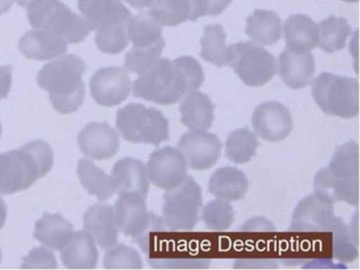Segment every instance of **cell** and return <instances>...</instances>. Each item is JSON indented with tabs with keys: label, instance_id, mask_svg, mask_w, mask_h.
Segmentation results:
<instances>
[{
	"label": "cell",
	"instance_id": "1",
	"mask_svg": "<svg viewBox=\"0 0 360 270\" xmlns=\"http://www.w3.org/2000/svg\"><path fill=\"white\" fill-rule=\"evenodd\" d=\"M53 166V152L48 143L37 141L20 150L0 154V194L28 189Z\"/></svg>",
	"mask_w": 360,
	"mask_h": 270
},
{
	"label": "cell",
	"instance_id": "2",
	"mask_svg": "<svg viewBox=\"0 0 360 270\" xmlns=\"http://www.w3.org/2000/svg\"><path fill=\"white\" fill-rule=\"evenodd\" d=\"M27 8L29 23L34 29L50 32L67 44H79L91 32L86 19L60 0H34Z\"/></svg>",
	"mask_w": 360,
	"mask_h": 270
},
{
	"label": "cell",
	"instance_id": "3",
	"mask_svg": "<svg viewBox=\"0 0 360 270\" xmlns=\"http://www.w3.org/2000/svg\"><path fill=\"white\" fill-rule=\"evenodd\" d=\"M187 92L188 88L184 77L169 58H160L132 84L134 97L158 105H174Z\"/></svg>",
	"mask_w": 360,
	"mask_h": 270
},
{
	"label": "cell",
	"instance_id": "4",
	"mask_svg": "<svg viewBox=\"0 0 360 270\" xmlns=\"http://www.w3.org/2000/svg\"><path fill=\"white\" fill-rule=\"evenodd\" d=\"M311 94L328 115L353 118L359 113V84L356 78L324 72L311 82Z\"/></svg>",
	"mask_w": 360,
	"mask_h": 270
},
{
	"label": "cell",
	"instance_id": "5",
	"mask_svg": "<svg viewBox=\"0 0 360 270\" xmlns=\"http://www.w3.org/2000/svg\"><path fill=\"white\" fill-rule=\"evenodd\" d=\"M117 128L120 134L134 143L159 146L169 139L167 118L155 108L142 103H129L117 112Z\"/></svg>",
	"mask_w": 360,
	"mask_h": 270
},
{
	"label": "cell",
	"instance_id": "6",
	"mask_svg": "<svg viewBox=\"0 0 360 270\" xmlns=\"http://www.w3.org/2000/svg\"><path fill=\"white\" fill-rule=\"evenodd\" d=\"M202 191L197 181L187 175L178 187L167 190L164 195V229L169 231H191L199 221Z\"/></svg>",
	"mask_w": 360,
	"mask_h": 270
},
{
	"label": "cell",
	"instance_id": "7",
	"mask_svg": "<svg viewBox=\"0 0 360 270\" xmlns=\"http://www.w3.org/2000/svg\"><path fill=\"white\" fill-rule=\"evenodd\" d=\"M227 65L244 84L250 86H264L277 73L275 56L254 42L231 44Z\"/></svg>",
	"mask_w": 360,
	"mask_h": 270
},
{
	"label": "cell",
	"instance_id": "8",
	"mask_svg": "<svg viewBox=\"0 0 360 270\" xmlns=\"http://www.w3.org/2000/svg\"><path fill=\"white\" fill-rule=\"evenodd\" d=\"M86 63L81 57L66 55L41 68L37 82L50 95L70 94L83 86Z\"/></svg>",
	"mask_w": 360,
	"mask_h": 270
},
{
	"label": "cell",
	"instance_id": "9",
	"mask_svg": "<svg viewBox=\"0 0 360 270\" xmlns=\"http://www.w3.org/2000/svg\"><path fill=\"white\" fill-rule=\"evenodd\" d=\"M146 169L149 181L167 191L184 181L188 166L178 148L165 147L151 154Z\"/></svg>",
	"mask_w": 360,
	"mask_h": 270
},
{
	"label": "cell",
	"instance_id": "10",
	"mask_svg": "<svg viewBox=\"0 0 360 270\" xmlns=\"http://www.w3.org/2000/svg\"><path fill=\"white\" fill-rule=\"evenodd\" d=\"M178 149L193 170H206L217 164L221 155L222 143L214 133L191 130L178 143Z\"/></svg>",
	"mask_w": 360,
	"mask_h": 270
},
{
	"label": "cell",
	"instance_id": "11",
	"mask_svg": "<svg viewBox=\"0 0 360 270\" xmlns=\"http://www.w3.org/2000/svg\"><path fill=\"white\" fill-rule=\"evenodd\" d=\"M334 219V204L314 192L297 205L290 230L295 232L330 231Z\"/></svg>",
	"mask_w": 360,
	"mask_h": 270
},
{
	"label": "cell",
	"instance_id": "12",
	"mask_svg": "<svg viewBox=\"0 0 360 270\" xmlns=\"http://www.w3.org/2000/svg\"><path fill=\"white\" fill-rule=\"evenodd\" d=\"M132 84L126 70L119 67L102 68L90 82L92 97L98 105L115 107L128 98Z\"/></svg>",
	"mask_w": 360,
	"mask_h": 270
},
{
	"label": "cell",
	"instance_id": "13",
	"mask_svg": "<svg viewBox=\"0 0 360 270\" xmlns=\"http://www.w3.org/2000/svg\"><path fill=\"white\" fill-rule=\"evenodd\" d=\"M255 134L267 141L286 139L292 130V118L285 105L279 101H266L252 114Z\"/></svg>",
	"mask_w": 360,
	"mask_h": 270
},
{
	"label": "cell",
	"instance_id": "14",
	"mask_svg": "<svg viewBox=\"0 0 360 270\" xmlns=\"http://www.w3.org/2000/svg\"><path fill=\"white\" fill-rule=\"evenodd\" d=\"M82 152L92 160H107L117 154L119 134L106 122H92L79 135Z\"/></svg>",
	"mask_w": 360,
	"mask_h": 270
},
{
	"label": "cell",
	"instance_id": "15",
	"mask_svg": "<svg viewBox=\"0 0 360 270\" xmlns=\"http://www.w3.org/2000/svg\"><path fill=\"white\" fill-rule=\"evenodd\" d=\"M79 8L91 31L127 25L131 13L120 0H79Z\"/></svg>",
	"mask_w": 360,
	"mask_h": 270
},
{
	"label": "cell",
	"instance_id": "16",
	"mask_svg": "<svg viewBox=\"0 0 360 270\" xmlns=\"http://www.w3.org/2000/svg\"><path fill=\"white\" fill-rule=\"evenodd\" d=\"M115 215L119 230L134 238L148 225L150 212L147 210L146 198L136 193L120 194Z\"/></svg>",
	"mask_w": 360,
	"mask_h": 270
},
{
	"label": "cell",
	"instance_id": "17",
	"mask_svg": "<svg viewBox=\"0 0 360 270\" xmlns=\"http://www.w3.org/2000/svg\"><path fill=\"white\" fill-rule=\"evenodd\" d=\"M277 71L286 86L292 89L305 88L313 80L315 58L311 52H295L286 48L280 54Z\"/></svg>",
	"mask_w": 360,
	"mask_h": 270
},
{
	"label": "cell",
	"instance_id": "18",
	"mask_svg": "<svg viewBox=\"0 0 360 270\" xmlns=\"http://www.w3.org/2000/svg\"><path fill=\"white\" fill-rule=\"evenodd\" d=\"M84 226L94 242L103 249L115 246L119 236V228L115 221V209L108 204L100 202L88 209L84 215Z\"/></svg>",
	"mask_w": 360,
	"mask_h": 270
},
{
	"label": "cell",
	"instance_id": "19",
	"mask_svg": "<svg viewBox=\"0 0 360 270\" xmlns=\"http://www.w3.org/2000/svg\"><path fill=\"white\" fill-rule=\"evenodd\" d=\"M115 192L120 194L136 193L147 198L149 179L146 166L140 160L126 158L119 160L111 172Z\"/></svg>",
	"mask_w": 360,
	"mask_h": 270
},
{
	"label": "cell",
	"instance_id": "20",
	"mask_svg": "<svg viewBox=\"0 0 360 270\" xmlns=\"http://www.w3.org/2000/svg\"><path fill=\"white\" fill-rule=\"evenodd\" d=\"M18 48L27 58L49 60L66 53L67 42L50 32L34 29L24 34Z\"/></svg>",
	"mask_w": 360,
	"mask_h": 270
},
{
	"label": "cell",
	"instance_id": "21",
	"mask_svg": "<svg viewBox=\"0 0 360 270\" xmlns=\"http://www.w3.org/2000/svg\"><path fill=\"white\" fill-rule=\"evenodd\" d=\"M181 122L189 130L208 131L214 120V105L200 91H189L180 101Z\"/></svg>",
	"mask_w": 360,
	"mask_h": 270
},
{
	"label": "cell",
	"instance_id": "22",
	"mask_svg": "<svg viewBox=\"0 0 360 270\" xmlns=\"http://www.w3.org/2000/svg\"><path fill=\"white\" fill-rule=\"evenodd\" d=\"M315 193L333 204L345 202L357 207L359 204V179H337L330 174L328 168H323L316 174Z\"/></svg>",
	"mask_w": 360,
	"mask_h": 270
},
{
	"label": "cell",
	"instance_id": "23",
	"mask_svg": "<svg viewBox=\"0 0 360 270\" xmlns=\"http://www.w3.org/2000/svg\"><path fill=\"white\" fill-rule=\"evenodd\" d=\"M286 48L299 53H309L318 44V25L307 15L288 17L282 29Z\"/></svg>",
	"mask_w": 360,
	"mask_h": 270
},
{
	"label": "cell",
	"instance_id": "24",
	"mask_svg": "<svg viewBox=\"0 0 360 270\" xmlns=\"http://www.w3.org/2000/svg\"><path fill=\"white\" fill-rule=\"evenodd\" d=\"M65 266L71 269H92L98 259L94 238L86 230L75 232L70 242L62 249Z\"/></svg>",
	"mask_w": 360,
	"mask_h": 270
},
{
	"label": "cell",
	"instance_id": "25",
	"mask_svg": "<svg viewBox=\"0 0 360 270\" xmlns=\"http://www.w3.org/2000/svg\"><path fill=\"white\" fill-rule=\"evenodd\" d=\"M248 190V179L239 169L223 167L212 174L208 191L220 200L226 202L239 200L245 196Z\"/></svg>",
	"mask_w": 360,
	"mask_h": 270
},
{
	"label": "cell",
	"instance_id": "26",
	"mask_svg": "<svg viewBox=\"0 0 360 270\" xmlns=\"http://www.w3.org/2000/svg\"><path fill=\"white\" fill-rule=\"evenodd\" d=\"M282 20L271 11L256 10L246 20V35L259 46H273L282 37Z\"/></svg>",
	"mask_w": 360,
	"mask_h": 270
},
{
	"label": "cell",
	"instance_id": "27",
	"mask_svg": "<svg viewBox=\"0 0 360 270\" xmlns=\"http://www.w3.org/2000/svg\"><path fill=\"white\" fill-rule=\"evenodd\" d=\"M73 233V226L62 215L46 213L35 226L34 238L50 248L62 250Z\"/></svg>",
	"mask_w": 360,
	"mask_h": 270
},
{
	"label": "cell",
	"instance_id": "28",
	"mask_svg": "<svg viewBox=\"0 0 360 270\" xmlns=\"http://www.w3.org/2000/svg\"><path fill=\"white\" fill-rule=\"evenodd\" d=\"M163 25L158 22L148 12L136 15L128 21L127 36L136 48H147L163 39Z\"/></svg>",
	"mask_w": 360,
	"mask_h": 270
},
{
	"label": "cell",
	"instance_id": "29",
	"mask_svg": "<svg viewBox=\"0 0 360 270\" xmlns=\"http://www.w3.org/2000/svg\"><path fill=\"white\" fill-rule=\"evenodd\" d=\"M352 27L343 17L330 16L318 25V44L326 53L342 50L351 35Z\"/></svg>",
	"mask_w": 360,
	"mask_h": 270
},
{
	"label": "cell",
	"instance_id": "30",
	"mask_svg": "<svg viewBox=\"0 0 360 270\" xmlns=\"http://www.w3.org/2000/svg\"><path fill=\"white\" fill-rule=\"evenodd\" d=\"M77 174L82 185L90 194L96 195L100 200H106L113 195V187L111 176L101 170L91 160H81L77 166Z\"/></svg>",
	"mask_w": 360,
	"mask_h": 270
},
{
	"label": "cell",
	"instance_id": "31",
	"mask_svg": "<svg viewBox=\"0 0 360 270\" xmlns=\"http://www.w3.org/2000/svg\"><path fill=\"white\" fill-rule=\"evenodd\" d=\"M328 170L341 179H359V146L354 141L342 143L335 150Z\"/></svg>",
	"mask_w": 360,
	"mask_h": 270
},
{
	"label": "cell",
	"instance_id": "32",
	"mask_svg": "<svg viewBox=\"0 0 360 270\" xmlns=\"http://www.w3.org/2000/svg\"><path fill=\"white\" fill-rule=\"evenodd\" d=\"M226 34L221 25H210L204 29L201 38V57L205 61L222 68L229 60V46L225 44Z\"/></svg>",
	"mask_w": 360,
	"mask_h": 270
},
{
	"label": "cell",
	"instance_id": "33",
	"mask_svg": "<svg viewBox=\"0 0 360 270\" xmlns=\"http://www.w3.org/2000/svg\"><path fill=\"white\" fill-rule=\"evenodd\" d=\"M148 14L166 27H176L191 20V4L189 0H151Z\"/></svg>",
	"mask_w": 360,
	"mask_h": 270
},
{
	"label": "cell",
	"instance_id": "34",
	"mask_svg": "<svg viewBox=\"0 0 360 270\" xmlns=\"http://www.w3.org/2000/svg\"><path fill=\"white\" fill-rule=\"evenodd\" d=\"M258 146L257 135L250 129L243 128L229 133L225 149L227 158L231 162L245 164L254 158Z\"/></svg>",
	"mask_w": 360,
	"mask_h": 270
},
{
	"label": "cell",
	"instance_id": "35",
	"mask_svg": "<svg viewBox=\"0 0 360 270\" xmlns=\"http://www.w3.org/2000/svg\"><path fill=\"white\" fill-rule=\"evenodd\" d=\"M235 211L226 200H217L206 204L202 210V221L212 231H225L233 225Z\"/></svg>",
	"mask_w": 360,
	"mask_h": 270
},
{
	"label": "cell",
	"instance_id": "36",
	"mask_svg": "<svg viewBox=\"0 0 360 270\" xmlns=\"http://www.w3.org/2000/svg\"><path fill=\"white\" fill-rule=\"evenodd\" d=\"M330 232H333V253L335 259L345 263H351L358 257V245L354 242L349 228L342 219L335 217Z\"/></svg>",
	"mask_w": 360,
	"mask_h": 270
},
{
	"label": "cell",
	"instance_id": "37",
	"mask_svg": "<svg viewBox=\"0 0 360 270\" xmlns=\"http://www.w3.org/2000/svg\"><path fill=\"white\" fill-rule=\"evenodd\" d=\"M165 46V40H160L157 44L147 48H136L134 46L132 50L126 54L125 68L131 73L141 74L145 73L147 70L157 63V61L161 58L162 52Z\"/></svg>",
	"mask_w": 360,
	"mask_h": 270
},
{
	"label": "cell",
	"instance_id": "38",
	"mask_svg": "<svg viewBox=\"0 0 360 270\" xmlns=\"http://www.w3.org/2000/svg\"><path fill=\"white\" fill-rule=\"evenodd\" d=\"M96 42L98 48L106 54H117L127 48V25L103 27L96 30Z\"/></svg>",
	"mask_w": 360,
	"mask_h": 270
},
{
	"label": "cell",
	"instance_id": "39",
	"mask_svg": "<svg viewBox=\"0 0 360 270\" xmlns=\"http://www.w3.org/2000/svg\"><path fill=\"white\" fill-rule=\"evenodd\" d=\"M104 259L105 267L109 269H140L143 267L142 259L138 251L125 245L111 247Z\"/></svg>",
	"mask_w": 360,
	"mask_h": 270
},
{
	"label": "cell",
	"instance_id": "40",
	"mask_svg": "<svg viewBox=\"0 0 360 270\" xmlns=\"http://www.w3.org/2000/svg\"><path fill=\"white\" fill-rule=\"evenodd\" d=\"M174 63L184 77L188 92L199 90L204 82V72L197 59L191 56H182L174 59Z\"/></svg>",
	"mask_w": 360,
	"mask_h": 270
},
{
	"label": "cell",
	"instance_id": "41",
	"mask_svg": "<svg viewBox=\"0 0 360 270\" xmlns=\"http://www.w3.org/2000/svg\"><path fill=\"white\" fill-rule=\"evenodd\" d=\"M84 96H85V84L79 86L77 91L70 94L50 95V99L56 111L68 114L77 111L81 107Z\"/></svg>",
	"mask_w": 360,
	"mask_h": 270
},
{
	"label": "cell",
	"instance_id": "42",
	"mask_svg": "<svg viewBox=\"0 0 360 270\" xmlns=\"http://www.w3.org/2000/svg\"><path fill=\"white\" fill-rule=\"evenodd\" d=\"M153 268L160 269H198L210 267V259H149Z\"/></svg>",
	"mask_w": 360,
	"mask_h": 270
},
{
	"label": "cell",
	"instance_id": "43",
	"mask_svg": "<svg viewBox=\"0 0 360 270\" xmlns=\"http://www.w3.org/2000/svg\"><path fill=\"white\" fill-rule=\"evenodd\" d=\"M56 259L53 253L41 247L31 251L25 259L22 268H56Z\"/></svg>",
	"mask_w": 360,
	"mask_h": 270
},
{
	"label": "cell",
	"instance_id": "44",
	"mask_svg": "<svg viewBox=\"0 0 360 270\" xmlns=\"http://www.w3.org/2000/svg\"><path fill=\"white\" fill-rule=\"evenodd\" d=\"M12 86V68L9 65L0 67V101L9 94Z\"/></svg>",
	"mask_w": 360,
	"mask_h": 270
},
{
	"label": "cell",
	"instance_id": "45",
	"mask_svg": "<svg viewBox=\"0 0 360 270\" xmlns=\"http://www.w3.org/2000/svg\"><path fill=\"white\" fill-rule=\"evenodd\" d=\"M243 230H248V231H258V230H260V231H273V230H275V227L266 219L255 217V219H250L244 224Z\"/></svg>",
	"mask_w": 360,
	"mask_h": 270
},
{
	"label": "cell",
	"instance_id": "46",
	"mask_svg": "<svg viewBox=\"0 0 360 270\" xmlns=\"http://www.w3.org/2000/svg\"><path fill=\"white\" fill-rule=\"evenodd\" d=\"M235 268H277L278 265L274 261L267 259H242L236 262Z\"/></svg>",
	"mask_w": 360,
	"mask_h": 270
},
{
	"label": "cell",
	"instance_id": "47",
	"mask_svg": "<svg viewBox=\"0 0 360 270\" xmlns=\"http://www.w3.org/2000/svg\"><path fill=\"white\" fill-rule=\"evenodd\" d=\"M207 14L206 16H218L231 4V0H204Z\"/></svg>",
	"mask_w": 360,
	"mask_h": 270
},
{
	"label": "cell",
	"instance_id": "48",
	"mask_svg": "<svg viewBox=\"0 0 360 270\" xmlns=\"http://www.w3.org/2000/svg\"><path fill=\"white\" fill-rule=\"evenodd\" d=\"M349 233H351L352 238L356 244L359 245V240H358V211H356L354 214L353 219H352L351 224L349 227Z\"/></svg>",
	"mask_w": 360,
	"mask_h": 270
},
{
	"label": "cell",
	"instance_id": "49",
	"mask_svg": "<svg viewBox=\"0 0 360 270\" xmlns=\"http://www.w3.org/2000/svg\"><path fill=\"white\" fill-rule=\"evenodd\" d=\"M127 2L128 4L132 6V8H136V10H144V8H149L150 6L151 0H124Z\"/></svg>",
	"mask_w": 360,
	"mask_h": 270
},
{
	"label": "cell",
	"instance_id": "50",
	"mask_svg": "<svg viewBox=\"0 0 360 270\" xmlns=\"http://www.w3.org/2000/svg\"><path fill=\"white\" fill-rule=\"evenodd\" d=\"M6 219H7V205L5 200L0 198V229L5 225Z\"/></svg>",
	"mask_w": 360,
	"mask_h": 270
},
{
	"label": "cell",
	"instance_id": "51",
	"mask_svg": "<svg viewBox=\"0 0 360 270\" xmlns=\"http://www.w3.org/2000/svg\"><path fill=\"white\" fill-rule=\"evenodd\" d=\"M14 0H0V15L5 14L11 8Z\"/></svg>",
	"mask_w": 360,
	"mask_h": 270
},
{
	"label": "cell",
	"instance_id": "52",
	"mask_svg": "<svg viewBox=\"0 0 360 270\" xmlns=\"http://www.w3.org/2000/svg\"><path fill=\"white\" fill-rule=\"evenodd\" d=\"M357 39H358L357 32H356L355 35H354V39H352L351 46H349V50H351V54L355 55L356 63H357V53H358Z\"/></svg>",
	"mask_w": 360,
	"mask_h": 270
},
{
	"label": "cell",
	"instance_id": "53",
	"mask_svg": "<svg viewBox=\"0 0 360 270\" xmlns=\"http://www.w3.org/2000/svg\"><path fill=\"white\" fill-rule=\"evenodd\" d=\"M16 4L22 8H28L29 4H32L34 0H15Z\"/></svg>",
	"mask_w": 360,
	"mask_h": 270
},
{
	"label": "cell",
	"instance_id": "54",
	"mask_svg": "<svg viewBox=\"0 0 360 270\" xmlns=\"http://www.w3.org/2000/svg\"><path fill=\"white\" fill-rule=\"evenodd\" d=\"M342 1L349 2V4H355L358 0H342Z\"/></svg>",
	"mask_w": 360,
	"mask_h": 270
},
{
	"label": "cell",
	"instance_id": "55",
	"mask_svg": "<svg viewBox=\"0 0 360 270\" xmlns=\"http://www.w3.org/2000/svg\"><path fill=\"white\" fill-rule=\"evenodd\" d=\"M0 136H1V124H0Z\"/></svg>",
	"mask_w": 360,
	"mask_h": 270
},
{
	"label": "cell",
	"instance_id": "56",
	"mask_svg": "<svg viewBox=\"0 0 360 270\" xmlns=\"http://www.w3.org/2000/svg\"><path fill=\"white\" fill-rule=\"evenodd\" d=\"M0 261H1V251H0Z\"/></svg>",
	"mask_w": 360,
	"mask_h": 270
}]
</instances>
